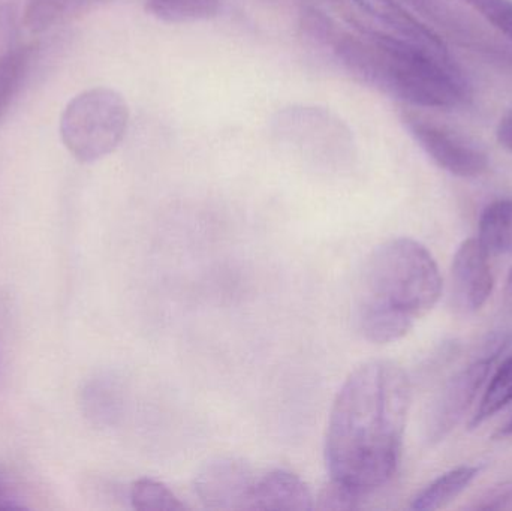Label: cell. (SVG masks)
Instances as JSON below:
<instances>
[{
    "label": "cell",
    "instance_id": "1",
    "mask_svg": "<svg viewBox=\"0 0 512 511\" xmlns=\"http://www.w3.org/2000/svg\"><path fill=\"white\" fill-rule=\"evenodd\" d=\"M409 407L411 383L399 365L373 360L355 369L328 420L331 482L360 498L390 482L399 467Z\"/></svg>",
    "mask_w": 512,
    "mask_h": 511
},
{
    "label": "cell",
    "instance_id": "2",
    "mask_svg": "<svg viewBox=\"0 0 512 511\" xmlns=\"http://www.w3.org/2000/svg\"><path fill=\"white\" fill-rule=\"evenodd\" d=\"M334 53L361 83L412 108L456 110L471 101V86L450 53H439L384 30L340 33Z\"/></svg>",
    "mask_w": 512,
    "mask_h": 511
},
{
    "label": "cell",
    "instance_id": "3",
    "mask_svg": "<svg viewBox=\"0 0 512 511\" xmlns=\"http://www.w3.org/2000/svg\"><path fill=\"white\" fill-rule=\"evenodd\" d=\"M441 294V272L426 246L409 237L382 243L361 273L360 332L373 344L399 341L435 308Z\"/></svg>",
    "mask_w": 512,
    "mask_h": 511
},
{
    "label": "cell",
    "instance_id": "4",
    "mask_svg": "<svg viewBox=\"0 0 512 511\" xmlns=\"http://www.w3.org/2000/svg\"><path fill=\"white\" fill-rule=\"evenodd\" d=\"M131 120L125 96L110 87H93L71 99L60 116L63 146L83 164L101 161L125 140Z\"/></svg>",
    "mask_w": 512,
    "mask_h": 511
},
{
    "label": "cell",
    "instance_id": "5",
    "mask_svg": "<svg viewBox=\"0 0 512 511\" xmlns=\"http://www.w3.org/2000/svg\"><path fill=\"white\" fill-rule=\"evenodd\" d=\"M402 122L427 156L447 173L475 179L489 171V155L471 138L430 119L417 108H405Z\"/></svg>",
    "mask_w": 512,
    "mask_h": 511
},
{
    "label": "cell",
    "instance_id": "6",
    "mask_svg": "<svg viewBox=\"0 0 512 511\" xmlns=\"http://www.w3.org/2000/svg\"><path fill=\"white\" fill-rule=\"evenodd\" d=\"M493 362L495 356L474 360L442 386L427 414L426 438L430 444L442 443L465 419L492 372Z\"/></svg>",
    "mask_w": 512,
    "mask_h": 511
},
{
    "label": "cell",
    "instance_id": "7",
    "mask_svg": "<svg viewBox=\"0 0 512 511\" xmlns=\"http://www.w3.org/2000/svg\"><path fill=\"white\" fill-rule=\"evenodd\" d=\"M495 287L489 255L477 239L465 240L454 254L450 270L451 308L460 315L480 311Z\"/></svg>",
    "mask_w": 512,
    "mask_h": 511
},
{
    "label": "cell",
    "instance_id": "8",
    "mask_svg": "<svg viewBox=\"0 0 512 511\" xmlns=\"http://www.w3.org/2000/svg\"><path fill=\"white\" fill-rule=\"evenodd\" d=\"M256 477L236 459L222 458L207 464L195 479L201 503L212 510H246Z\"/></svg>",
    "mask_w": 512,
    "mask_h": 511
},
{
    "label": "cell",
    "instance_id": "9",
    "mask_svg": "<svg viewBox=\"0 0 512 511\" xmlns=\"http://www.w3.org/2000/svg\"><path fill=\"white\" fill-rule=\"evenodd\" d=\"M354 3L381 23L385 27L384 32L439 53H450L444 38L420 17L409 12L399 0H354Z\"/></svg>",
    "mask_w": 512,
    "mask_h": 511
},
{
    "label": "cell",
    "instance_id": "10",
    "mask_svg": "<svg viewBox=\"0 0 512 511\" xmlns=\"http://www.w3.org/2000/svg\"><path fill=\"white\" fill-rule=\"evenodd\" d=\"M313 498L303 480L276 470L256 477L246 510H312Z\"/></svg>",
    "mask_w": 512,
    "mask_h": 511
},
{
    "label": "cell",
    "instance_id": "11",
    "mask_svg": "<svg viewBox=\"0 0 512 511\" xmlns=\"http://www.w3.org/2000/svg\"><path fill=\"white\" fill-rule=\"evenodd\" d=\"M481 467L462 465L433 480L412 500L411 509L418 511L441 510L459 498L480 476Z\"/></svg>",
    "mask_w": 512,
    "mask_h": 511
},
{
    "label": "cell",
    "instance_id": "12",
    "mask_svg": "<svg viewBox=\"0 0 512 511\" xmlns=\"http://www.w3.org/2000/svg\"><path fill=\"white\" fill-rule=\"evenodd\" d=\"M477 240L489 257L512 254V198L493 201L484 209Z\"/></svg>",
    "mask_w": 512,
    "mask_h": 511
},
{
    "label": "cell",
    "instance_id": "13",
    "mask_svg": "<svg viewBox=\"0 0 512 511\" xmlns=\"http://www.w3.org/2000/svg\"><path fill=\"white\" fill-rule=\"evenodd\" d=\"M33 50V47H17L0 54V120L5 117L29 72Z\"/></svg>",
    "mask_w": 512,
    "mask_h": 511
},
{
    "label": "cell",
    "instance_id": "14",
    "mask_svg": "<svg viewBox=\"0 0 512 511\" xmlns=\"http://www.w3.org/2000/svg\"><path fill=\"white\" fill-rule=\"evenodd\" d=\"M512 402V354L504 360L490 378L489 386L481 398L477 411L472 416L471 429L480 428L481 425L492 419L499 411L504 410Z\"/></svg>",
    "mask_w": 512,
    "mask_h": 511
},
{
    "label": "cell",
    "instance_id": "15",
    "mask_svg": "<svg viewBox=\"0 0 512 511\" xmlns=\"http://www.w3.org/2000/svg\"><path fill=\"white\" fill-rule=\"evenodd\" d=\"M147 11L165 23H194L218 15L219 0H147Z\"/></svg>",
    "mask_w": 512,
    "mask_h": 511
},
{
    "label": "cell",
    "instance_id": "16",
    "mask_svg": "<svg viewBox=\"0 0 512 511\" xmlns=\"http://www.w3.org/2000/svg\"><path fill=\"white\" fill-rule=\"evenodd\" d=\"M131 504L140 511H182L185 503L171 489L152 479H141L131 488Z\"/></svg>",
    "mask_w": 512,
    "mask_h": 511
},
{
    "label": "cell",
    "instance_id": "17",
    "mask_svg": "<svg viewBox=\"0 0 512 511\" xmlns=\"http://www.w3.org/2000/svg\"><path fill=\"white\" fill-rule=\"evenodd\" d=\"M83 0H27L23 23L32 33H42L53 27L66 12L81 5Z\"/></svg>",
    "mask_w": 512,
    "mask_h": 511
},
{
    "label": "cell",
    "instance_id": "18",
    "mask_svg": "<svg viewBox=\"0 0 512 511\" xmlns=\"http://www.w3.org/2000/svg\"><path fill=\"white\" fill-rule=\"evenodd\" d=\"M512 42V0H460Z\"/></svg>",
    "mask_w": 512,
    "mask_h": 511
},
{
    "label": "cell",
    "instance_id": "19",
    "mask_svg": "<svg viewBox=\"0 0 512 511\" xmlns=\"http://www.w3.org/2000/svg\"><path fill=\"white\" fill-rule=\"evenodd\" d=\"M360 497L349 489L331 482L319 498L318 509L322 510H351L357 507Z\"/></svg>",
    "mask_w": 512,
    "mask_h": 511
},
{
    "label": "cell",
    "instance_id": "20",
    "mask_svg": "<svg viewBox=\"0 0 512 511\" xmlns=\"http://www.w3.org/2000/svg\"><path fill=\"white\" fill-rule=\"evenodd\" d=\"M496 138L504 149L512 153V107L499 120Z\"/></svg>",
    "mask_w": 512,
    "mask_h": 511
},
{
    "label": "cell",
    "instance_id": "21",
    "mask_svg": "<svg viewBox=\"0 0 512 511\" xmlns=\"http://www.w3.org/2000/svg\"><path fill=\"white\" fill-rule=\"evenodd\" d=\"M24 509L23 504L20 503L15 492L12 491L11 486L0 479V510H21Z\"/></svg>",
    "mask_w": 512,
    "mask_h": 511
},
{
    "label": "cell",
    "instance_id": "22",
    "mask_svg": "<svg viewBox=\"0 0 512 511\" xmlns=\"http://www.w3.org/2000/svg\"><path fill=\"white\" fill-rule=\"evenodd\" d=\"M504 296L505 306H507L508 311L512 312V269L510 275H508L507 285H505Z\"/></svg>",
    "mask_w": 512,
    "mask_h": 511
},
{
    "label": "cell",
    "instance_id": "23",
    "mask_svg": "<svg viewBox=\"0 0 512 511\" xmlns=\"http://www.w3.org/2000/svg\"><path fill=\"white\" fill-rule=\"evenodd\" d=\"M512 435V419L510 422L507 423V425L504 426V428L501 429V431L498 432V437H511Z\"/></svg>",
    "mask_w": 512,
    "mask_h": 511
},
{
    "label": "cell",
    "instance_id": "24",
    "mask_svg": "<svg viewBox=\"0 0 512 511\" xmlns=\"http://www.w3.org/2000/svg\"><path fill=\"white\" fill-rule=\"evenodd\" d=\"M83 2H86V0H83Z\"/></svg>",
    "mask_w": 512,
    "mask_h": 511
}]
</instances>
